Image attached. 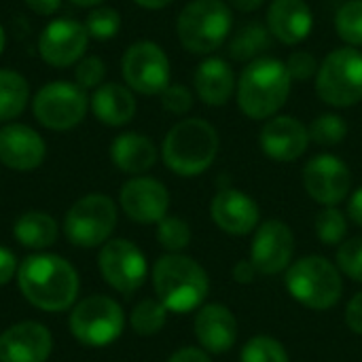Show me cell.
I'll return each instance as SVG.
<instances>
[{
  "mask_svg": "<svg viewBox=\"0 0 362 362\" xmlns=\"http://www.w3.org/2000/svg\"><path fill=\"white\" fill-rule=\"evenodd\" d=\"M89 34L81 21L74 19H53L38 38L40 57L55 68H66L78 64L87 49Z\"/></svg>",
  "mask_w": 362,
  "mask_h": 362,
  "instance_id": "15",
  "label": "cell"
},
{
  "mask_svg": "<svg viewBox=\"0 0 362 362\" xmlns=\"http://www.w3.org/2000/svg\"><path fill=\"white\" fill-rule=\"evenodd\" d=\"M4 45H6V36H4V30H2V25H0V53L4 51Z\"/></svg>",
  "mask_w": 362,
  "mask_h": 362,
  "instance_id": "49",
  "label": "cell"
},
{
  "mask_svg": "<svg viewBox=\"0 0 362 362\" xmlns=\"http://www.w3.org/2000/svg\"><path fill=\"white\" fill-rule=\"evenodd\" d=\"M157 242L168 252L176 255L191 244V227L178 216H165L157 223Z\"/></svg>",
  "mask_w": 362,
  "mask_h": 362,
  "instance_id": "33",
  "label": "cell"
},
{
  "mask_svg": "<svg viewBox=\"0 0 362 362\" xmlns=\"http://www.w3.org/2000/svg\"><path fill=\"white\" fill-rule=\"evenodd\" d=\"M346 325L352 329V333L362 335V293H356L348 308H346Z\"/></svg>",
  "mask_w": 362,
  "mask_h": 362,
  "instance_id": "41",
  "label": "cell"
},
{
  "mask_svg": "<svg viewBox=\"0 0 362 362\" xmlns=\"http://www.w3.org/2000/svg\"><path fill=\"white\" fill-rule=\"evenodd\" d=\"M123 78L129 89L142 95H161L170 85V59L153 40L134 42L123 55Z\"/></svg>",
  "mask_w": 362,
  "mask_h": 362,
  "instance_id": "12",
  "label": "cell"
},
{
  "mask_svg": "<svg viewBox=\"0 0 362 362\" xmlns=\"http://www.w3.org/2000/svg\"><path fill=\"white\" fill-rule=\"evenodd\" d=\"M89 106L93 117L108 127H121L136 115V98L132 89L119 83L100 85L89 98Z\"/></svg>",
  "mask_w": 362,
  "mask_h": 362,
  "instance_id": "24",
  "label": "cell"
},
{
  "mask_svg": "<svg viewBox=\"0 0 362 362\" xmlns=\"http://www.w3.org/2000/svg\"><path fill=\"white\" fill-rule=\"evenodd\" d=\"M70 333L85 348H106L125 329L123 308L106 295H89L70 312Z\"/></svg>",
  "mask_w": 362,
  "mask_h": 362,
  "instance_id": "7",
  "label": "cell"
},
{
  "mask_svg": "<svg viewBox=\"0 0 362 362\" xmlns=\"http://www.w3.org/2000/svg\"><path fill=\"white\" fill-rule=\"evenodd\" d=\"M293 78L286 64L276 57H259L244 66L235 98L240 110L255 121L272 119L288 100Z\"/></svg>",
  "mask_w": 362,
  "mask_h": 362,
  "instance_id": "2",
  "label": "cell"
},
{
  "mask_svg": "<svg viewBox=\"0 0 362 362\" xmlns=\"http://www.w3.org/2000/svg\"><path fill=\"white\" fill-rule=\"evenodd\" d=\"M284 64H286V70H288L293 81H310L312 76L318 74V68H320L316 57L312 53H308V51L291 53Z\"/></svg>",
  "mask_w": 362,
  "mask_h": 362,
  "instance_id": "38",
  "label": "cell"
},
{
  "mask_svg": "<svg viewBox=\"0 0 362 362\" xmlns=\"http://www.w3.org/2000/svg\"><path fill=\"white\" fill-rule=\"evenodd\" d=\"M168 362H212L206 350H199V348H180L176 350Z\"/></svg>",
  "mask_w": 362,
  "mask_h": 362,
  "instance_id": "42",
  "label": "cell"
},
{
  "mask_svg": "<svg viewBox=\"0 0 362 362\" xmlns=\"http://www.w3.org/2000/svg\"><path fill=\"white\" fill-rule=\"evenodd\" d=\"M17 286L32 308L57 314L76 303L81 282L70 261L59 255L36 252L19 263Z\"/></svg>",
  "mask_w": 362,
  "mask_h": 362,
  "instance_id": "1",
  "label": "cell"
},
{
  "mask_svg": "<svg viewBox=\"0 0 362 362\" xmlns=\"http://www.w3.org/2000/svg\"><path fill=\"white\" fill-rule=\"evenodd\" d=\"M168 322V308L159 299H142L129 314V325L134 333L142 337L157 335Z\"/></svg>",
  "mask_w": 362,
  "mask_h": 362,
  "instance_id": "29",
  "label": "cell"
},
{
  "mask_svg": "<svg viewBox=\"0 0 362 362\" xmlns=\"http://www.w3.org/2000/svg\"><path fill=\"white\" fill-rule=\"evenodd\" d=\"M218 134L204 119H185L176 123L161 144L163 163L178 176L191 178L204 174L216 159Z\"/></svg>",
  "mask_w": 362,
  "mask_h": 362,
  "instance_id": "4",
  "label": "cell"
},
{
  "mask_svg": "<svg viewBox=\"0 0 362 362\" xmlns=\"http://www.w3.org/2000/svg\"><path fill=\"white\" fill-rule=\"evenodd\" d=\"M51 352L53 335L42 322L23 320L0 333V362H47Z\"/></svg>",
  "mask_w": 362,
  "mask_h": 362,
  "instance_id": "17",
  "label": "cell"
},
{
  "mask_svg": "<svg viewBox=\"0 0 362 362\" xmlns=\"http://www.w3.org/2000/svg\"><path fill=\"white\" fill-rule=\"evenodd\" d=\"M136 4H140L142 8H151V11H157V8H163L168 6L172 0H134Z\"/></svg>",
  "mask_w": 362,
  "mask_h": 362,
  "instance_id": "47",
  "label": "cell"
},
{
  "mask_svg": "<svg viewBox=\"0 0 362 362\" xmlns=\"http://www.w3.org/2000/svg\"><path fill=\"white\" fill-rule=\"evenodd\" d=\"M308 132H310V140H314L316 144L335 146L348 136V123L337 112H325L312 121Z\"/></svg>",
  "mask_w": 362,
  "mask_h": 362,
  "instance_id": "31",
  "label": "cell"
},
{
  "mask_svg": "<svg viewBox=\"0 0 362 362\" xmlns=\"http://www.w3.org/2000/svg\"><path fill=\"white\" fill-rule=\"evenodd\" d=\"M284 282L293 299L316 312L337 305L344 293L339 267L318 255L295 261L286 269Z\"/></svg>",
  "mask_w": 362,
  "mask_h": 362,
  "instance_id": "6",
  "label": "cell"
},
{
  "mask_svg": "<svg viewBox=\"0 0 362 362\" xmlns=\"http://www.w3.org/2000/svg\"><path fill=\"white\" fill-rule=\"evenodd\" d=\"M257 267L252 265V261H240V263H235V267H233V280L238 282V284H250L255 278H257Z\"/></svg>",
  "mask_w": 362,
  "mask_h": 362,
  "instance_id": "43",
  "label": "cell"
},
{
  "mask_svg": "<svg viewBox=\"0 0 362 362\" xmlns=\"http://www.w3.org/2000/svg\"><path fill=\"white\" fill-rule=\"evenodd\" d=\"M89 98L76 83L53 81L38 89L32 102L36 121L53 132H66L76 127L87 115Z\"/></svg>",
  "mask_w": 362,
  "mask_h": 362,
  "instance_id": "10",
  "label": "cell"
},
{
  "mask_svg": "<svg viewBox=\"0 0 362 362\" xmlns=\"http://www.w3.org/2000/svg\"><path fill=\"white\" fill-rule=\"evenodd\" d=\"M153 286L168 312L189 314L206 301L210 280L195 259L168 252L153 265Z\"/></svg>",
  "mask_w": 362,
  "mask_h": 362,
  "instance_id": "3",
  "label": "cell"
},
{
  "mask_svg": "<svg viewBox=\"0 0 362 362\" xmlns=\"http://www.w3.org/2000/svg\"><path fill=\"white\" fill-rule=\"evenodd\" d=\"M57 231H59V227H57L55 218L40 210L23 212L13 225V238L23 248L36 250V252L51 248L57 240Z\"/></svg>",
  "mask_w": 362,
  "mask_h": 362,
  "instance_id": "26",
  "label": "cell"
},
{
  "mask_svg": "<svg viewBox=\"0 0 362 362\" xmlns=\"http://www.w3.org/2000/svg\"><path fill=\"white\" fill-rule=\"evenodd\" d=\"M161 106L168 112L174 115H185L193 106V93L185 85H168L161 93Z\"/></svg>",
  "mask_w": 362,
  "mask_h": 362,
  "instance_id": "39",
  "label": "cell"
},
{
  "mask_svg": "<svg viewBox=\"0 0 362 362\" xmlns=\"http://www.w3.org/2000/svg\"><path fill=\"white\" fill-rule=\"evenodd\" d=\"M117 221V204L104 193H89L66 212L64 233L76 248H98L110 240Z\"/></svg>",
  "mask_w": 362,
  "mask_h": 362,
  "instance_id": "9",
  "label": "cell"
},
{
  "mask_svg": "<svg viewBox=\"0 0 362 362\" xmlns=\"http://www.w3.org/2000/svg\"><path fill=\"white\" fill-rule=\"evenodd\" d=\"M74 4H78V6H98L102 0H72Z\"/></svg>",
  "mask_w": 362,
  "mask_h": 362,
  "instance_id": "48",
  "label": "cell"
},
{
  "mask_svg": "<svg viewBox=\"0 0 362 362\" xmlns=\"http://www.w3.org/2000/svg\"><path fill=\"white\" fill-rule=\"evenodd\" d=\"M231 6H235L238 11H244V13H252L257 11L265 0H227Z\"/></svg>",
  "mask_w": 362,
  "mask_h": 362,
  "instance_id": "46",
  "label": "cell"
},
{
  "mask_svg": "<svg viewBox=\"0 0 362 362\" xmlns=\"http://www.w3.org/2000/svg\"><path fill=\"white\" fill-rule=\"evenodd\" d=\"M352 185L350 168L335 155H318L303 168V187L308 195L325 208L341 204Z\"/></svg>",
  "mask_w": 362,
  "mask_h": 362,
  "instance_id": "13",
  "label": "cell"
},
{
  "mask_svg": "<svg viewBox=\"0 0 362 362\" xmlns=\"http://www.w3.org/2000/svg\"><path fill=\"white\" fill-rule=\"evenodd\" d=\"M104 76H106V66L98 55L83 57L76 64L74 78H76V85L81 89H98L100 83L104 81Z\"/></svg>",
  "mask_w": 362,
  "mask_h": 362,
  "instance_id": "37",
  "label": "cell"
},
{
  "mask_svg": "<svg viewBox=\"0 0 362 362\" xmlns=\"http://www.w3.org/2000/svg\"><path fill=\"white\" fill-rule=\"evenodd\" d=\"M25 4L38 15H53L59 11L62 0H25Z\"/></svg>",
  "mask_w": 362,
  "mask_h": 362,
  "instance_id": "44",
  "label": "cell"
},
{
  "mask_svg": "<svg viewBox=\"0 0 362 362\" xmlns=\"http://www.w3.org/2000/svg\"><path fill=\"white\" fill-rule=\"evenodd\" d=\"M314 227H316V235L322 244L327 246H337L344 244V238L348 233V223L341 210H337L335 206H329L325 210H320L314 218Z\"/></svg>",
  "mask_w": 362,
  "mask_h": 362,
  "instance_id": "32",
  "label": "cell"
},
{
  "mask_svg": "<svg viewBox=\"0 0 362 362\" xmlns=\"http://www.w3.org/2000/svg\"><path fill=\"white\" fill-rule=\"evenodd\" d=\"M337 267L354 282H362V238H352L339 246Z\"/></svg>",
  "mask_w": 362,
  "mask_h": 362,
  "instance_id": "36",
  "label": "cell"
},
{
  "mask_svg": "<svg viewBox=\"0 0 362 362\" xmlns=\"http://www.w3.org/2000/svg\"><path fill=\"white\" fill-rule=\"evenodd\" d=\"M17 269H19V261L15 252L6 246H0V286L17 278Z\"/></svg>",
  "mask_w": 362,
  "mask_h": 362,
  "instance_id": "40",
  "label": "cell"
},
{
  "mask_svg": "<svg viewBox=\"0 0 362 362\" xmlns=\"http://www.w3.org/2000/svg\"><path fill=\"white\" fill-rule=\"evenodd\" d=\"M121 28V15L117 8L110 6H95L89 11L85 19V30L95 40H108L119 34Z\"/></svg>",
  "mask_w": 362,
  "mask_h": 362,
  "instance_id": "35",
  "label": "cell"
},
{
  "mask_svg": "<svg viewBox=\"0 0 362 362\" xmlns=\"http://www.w3.org/2000/svg\"><path fill=\"white\" fill-rule=\"evenodd\" d=\"M193 329L199 346L210 354L229 352L238 339V320L231 310L221 303L204 305L195 316Z\"/></svg>",
  "mask_w": 362,
  "mask_h": 362,
  "instance_id": "21",
  "label": "cell"
},
{
  "mask_svg": "<svg viewBox=\"0 0 362 362\" xmlns=\"http://www.w3.org/2000/svg\"><path fill=\"white\" fill-rule=\"evenodd\" d=\"M212 221L216 227L231 235H246L259 227V206L257 202L238 189H221L210 206Z\"/></svg>",
  "mask_w": 362,
  "mask_h": 362,
  "instance_id": "20",
  "label": "cell"
},
{
  "mask_svg": "<svg viewBox=\"0 0 362 362\" xmlns=\"http://www.w3.org/2000/svg\"><path fill=\"white\" fill-rule=\"evenodd\" d=\"M47 155L42 136L23 123H8L0 127V163L15 172L36 170Z\"/></svg>",
  "mask_w": 362,
  "mask_h": 362,
  "instance_id": "19",
  "label": "cell"
},
{
  "mask_svg": "<svg viewBox=\"0 0 362 362\" xmlns=\"http://www.w3.org/2000/svg\"><path fill=\"white\" fill-rule=\"evenodd\" d=\"M316 91L335 108H350L362 102V51L341 47L331 51L318 68Z\"/></svg>",
  "mask_w": 362,
  "mask_h": 362,
  "instance_id": "8",
  "label": "cell"
},
{
  "mask_svg": "<svg viewBox=\"0 0 362 362\" xmlns=\"http://www.w3.org/2000/svg\"><path fill=\"white\" fill-rule=\"evenodd\" d=\"M98 269L104 282L121 295H132L142 288L148 276L144 252L125 238L108 240L100 248Z\"/></svg>",
  "mask_w": 362,
  "mask_h": 362,
  "instance_id": "11",
  "label": "cell"
},
{
  "mask_svg": "<svg viewBox=\"0 0 362 362\" xmlns=\"http://www.w3.org/2000/svg\"><path fill=\"white\" fill-rule=\"evenodd\" d=\"M312 28L314 17L305 0H274L267 8V30L284 45L303 42Z\"/></svg>",
  "mask_w": 362,
  "mask_h": 362,
  "instance_id": "22",
  "label": "cell"
},
{
  "mask_svg": "<svg viewBox=\"0 0 362 362\" xmlns=\"http://www.w3.org/2000/svg\"><path fill=\"white\" fill-rule=\"evenodd\" d=\"M30 100V85L23 74L15 70H0V123L17 119Z\"/></svg>",
  "mask_w": 362,
  "mask_h": 362,
  "instance_id": "28",
  "label": "cell"
},
{
  "mask_svg": "<svg viewBox=\"0 0 362 362\" xmlns=\"http://www.w3.org/2000/svg\"><path fill=\"white\" fill-rule=\"evenodd\" d=\"M272 47V32L259 21L244 23L229 40V55L235 62H255Z\"/></svg>",
  "mask_w": 362,
  "mask_h": 362,
  "instance_id": "27",
  "label": "cell"
},
{
  "mask_svg": "<svg viewBox=\"0 0 362 362\" xmlns=\"http://www.w3.org/2000/svg\"><path fill=\"white\" fill-rule=\"evenodd\" d=\"M259 142L269 159L288 163L299 159L308 151L310 132L299 119L288 115H278L267 119V123L261 129Z\"/></svg>",
  "mask_w": 362,
  "mask_h": 362,
  "instance_id": "18",
  "label": "cell"
},
{
  "mask_svg": "<svg viewBox=\"0 0 362 362\" xmlns=\"http://www.w3.org/2000/svg\"><path fill=\"white\" fill-rule=\"evenodd\" d=\"M335 30L348 47H362V0H348L339 6Z\"/></svg>",
  "mask_w": 362,
  "mask_h": 362,
  "instance_id": "30",
  "label": "cell"
},
{
  "mask_svg": "<svg viewBox=\"0 0 362 362\" xmlns=\"http://www.w3.org/2000/svg\"><path fill=\"white\" fill-rule=\"evenodd\" d=\"M348 214H350V218L362 227V187H358L354 193H352V197H350V204H348Z\"/></svg>",
  "mask_w": 362,
  "mask_h": 362,
  "instance_id": "45",
  "label": "cell"
},
{
  "mask_svg": "<svg viewBox=\"0 0 362 362\" xmlns=\"http://www.w3.org/2000/svg\"><path fill=\"white\" fill-rule=\"evenodd\" d=\"M193 85L197 98L208 106H225L235 93V74L223 57H206L195 74Z\"/></svg>",
  "mask_w": 362,
  "mask_h": 362,
  "instance_id": "23",
  "label": "cell"
},
{
  "mask_svg": "<svg viewBox=\"0 0 362 362\" xmlns=\"http://www.w3.org/2000/svg\"><path fill=\"white\" fill-rule=\"evenodd\" d=\"M121 210L140 225H153L168 216L170 193L163 182L148 176L129 178L119 193Z\"/></svg>",
  "mask_w": 362,
  "mask_h": 362,
  "instance_id": "16",
  "label": "cell"
},
{
  "mask_svg": "<svg viewBox=\"0 0 362 362\" xmlns=\"http://www.w3.org/2000/svg\"><path fill=\"white\" fill-rule=\"evenodd\" d=\"M110 159L112 163L132 176H140L148 172L157 161V146L151 138L138 132L119 134L110 144Z\"/></svg>",
  "mask_w": 362,
  "mask_h": 362,
  "instance_id": "25",
  "label": "cell"
},
{
  "mask_svg": "<svg viewBox=\"0 0 362 362\" xmlns=\"http://www.w3.org/2000/svg\"><path fill=\"white\" fill-rule=\"evenodd\" d=\"M295 255V235L291 227L278 218L265 221L261 227H257L252 248H250V261L263 276H276L291 267Z\"/></svg>",
  "mask_w": 362,
  "mask_h": 362,
  "instance_id": "14",
  "label": "cell"
},
{
  "mask_svg": "<svg viewBox=\"0 0 362 362\" xmlns=\"http://www.w3.org/2000/svg\"><path fill=\"white\" fill-rule=\"evenodd\" d=\"M233 25L225 0H191L178 15L176 32L189 53L208 55L223 47Z\"/></svg>",
  "mask_w": 362,
  "mask_h": 362,
  "instance_id": "5",
  "label": "cell"
},
{
  "mask_svg": "<svg viewBox=\"0 0 362 362\" xmlns=\"http://www.w3.org/2000/svg\"><path fill=\"white\" fill-rule=\"evenodd\" d=\"M240 362H288L284 346L267 335H257L242 348Z\"/></svg>",
  "mask_w": 362,
  "mask_h": 362,
  "instance_id": "34",
  "label": "cell"
}]
</instances>
